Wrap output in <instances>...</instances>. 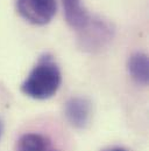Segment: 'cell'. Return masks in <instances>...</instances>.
<instances>
[{
  "instance_id": "cell-6",
  "label": "cell",
  "mask_w": 149,
  "mask_h": 151,
  "mask_svg": "<svg viewBox=\"0 0 149 151\" xmlns=\"http://www.w3.org/2000/svg\"><path fill=\"white\" fill-rule=\"evenodd\" d=\"M50 145V141L41 134H25L22 135L18 143L16 151H47Z\"/></svg>"
},
{
  "instance_id": "cell-8",
  "label": "cell",
  "mask_w": 149,
  "mask_h": 151,
  "mask_svg": "<svg viewBox=\"0 0 149 151\" xmlns=\"http://www.w3.org/2000/svg\"><path fill=\"white\" fill-rule=\"evenodd\" d=\"M53 151H57V150H53Z\"/></svg>"
},
{
  "instance_id": "cell-9",
  "label": "cell",
  "mask_w": 149,
  "mask_h": 151,
  "mask_svg": "<svg viewBox=\"0 0 149 151\" xmlns=\"http://www.w3.org/2000/svg\"><path fill=\"white\" fill-rule=\"evenodd\" d=\"M0 132H1V130H0Z\"/></svg>"
},
{
  "instance_id": "cell-1",
  "label": "cell",
  "mask_w": 149,
  "mask_h": 151,
  "mask_svg": "<svg viewBox=\"0 0 149 151\" xmlns=\"http://www.w3.org/2000/svg\"><path fill=\"white\" fill-rule=\"evenodd\" d=\"M60 68L51 56L44 55L21 84V91L35 100H45L56 94L61 86Z\"/></svg>"
},
{
  "instance_id": "cell-2",
  "label": "cell",
  "mask_w": 149,
  "mask_h": 151,
  "mask_svg": "<svg viewBox=\"0 0 149 151\" xmlns=\"http://www.w3.org/2000/svg\"><path fill=\"white\" fill-rule=\"evenodd\" d=\"M56 0H16L19 14L31 24L45 25L56 13Z\"/></svg>"
},
{
  "instance_id": "cell-5",
  "label": "cell",
  "mask_w": 149,
  "mask_h": 151,
  "mask_svg": "<svg viewBox=\"0 0 149 151\" xmlns=\"http://www.w3.org/2000/svg\"><path fill=\"white\" fill-rule=\"evenodd\" d=\"M148 56L145 53H134L128 60V72L133 80L140 84H147L149 77Z\"/></svg>"
},
{
  "instance_id": "cell-3",
  "label": "cell",
  "mask_w": 149,
  "mask_h": 151,
  "mask_svg": "<svg viewBox=\"0 0 149 151\" xmlns=\"http://www.w3.org/2000/svg\"><path fill=\"white\" fill-rule=\"evenodd\" d=\"M64 115L72 127L83 129L91 118V103L85 97H71L64 106Z\"/></svg>"
},
{
  "instance_id": "cell-7",
  "label": "cell",
  "mask_w": 149,
  "mask_h": 151,
  "mask_svg": "<svg viewBox=\"0 0 149 151\" xmlns=\"http://www.w3.org/2000/svg\"><path fill=\"white\" fill-rule=\"evenodd\" d=\"M112 151H127V150H125V149H113Z\"/></svg>"
},
{
  "instance_id": "cell-4",
  "label": "cell",
  "mask_w": 149,
  "mask_h": 151,
  "mask_svg": "<svg viewBox=\"0 0 149 151\" xmlns=\"http://www.w3.org/2000/svg\"><path fill=\"white\" fill-rule=\"evenodd\" d=\"M67 22L74 29L83 31L91 21V17L83 6L82 0H62Z\"/></svg>"
}]
</instances>
